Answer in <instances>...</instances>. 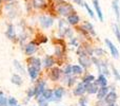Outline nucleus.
Returning a JSON list of instances; mask_svg holds the SVG:
<instances>
[{
  "label": "nucleus",
  "mask_w": 120,
  "mask_h": 106,
  "mask_svg": "<svg viewBox=\"0 0 120 106\" xmlns=\"http://www.w3.org/2000/svg\"><path fill=\"white\" fill-rule=\"evenodd\" d=\"M57 11H58L59 14L63 15V16H70L71 13L74 12V8L71 4L66 3V2H61L57 6Z\"/></svg>",
  "instance_id": "obj_1"
},
{
  "label": "nucleus",
  "mask_w": 120,
  "mask_h": 106,
  "mask_svg": "<svg viewBox=\"0 0 120 106\" xmlns=\"http://www.w3.org/2000/svg\"><path fill=\"white\" fill-rule=\"evenodd\" d=\"M40 23H41V25L43 28H49L51 27V25H53V19L51 18V17H48V16H41L40 17Z\"/></svg>",
  "instance_id": "obj_2"
},
{
  "label": "nucleus",
  "mask_w": 120,
  "mask_h": 106,
  "mask_svg": "<svg viewBox=\"0 0 120 106\" xmlns=\"http://www.w3.org/2000/svg\"><path fill=\"white\" fill-rule=\"evenodd\" d=\"M105 44L108 45V47L110 48V50H111V53H112V55L114 56V57L118 58V57H119V52H118V50H117L116 47H115L114 45L112 44V42H111L110 39H108V38H106V39H105Z\"/></svg>",
  "instance_id": "obj_3"
},
{
  "label": "nucleus",
  "mask_w": 120,
  "mask_h": 106,
  "mask_svg": "<svg viewBox=\"0 0 120 106\" xmlns=\"http://www.w3.org/2000/svg\"><path fill=\"white\" fill-rule=\"evenodd\" d=\"M27 63H30V66L36 68L37 70H40V67H41V62H40L39 58L37 57H30L27 59Z\"/></svg>",
  "instance_id": "obj_4"
},
{
  "label": "nucleus",
  "mask_w": 120,
  "mask_h": 106,
  "mask_svg": "<svg viewBox=\"0 0 120 106\" xmlns=\"http://www.w3.org/2000/svg\"><path fill=\"white\" fill-rule=\"evenodd\" d=\"M44 86H45V83H44L43 81L40 82V83L38 84L37 86H36V88H35V96L36 97H39V96H41V94L43 93Z\"/></svg>",
  "instance_id": "obj_5"
},
{
  "label": "nucleus",
  "mask_w": 120,
  "mask_h": 106,
  "mask_svg": "<svg viewBox=\"0 0 120 106\" xmlns=\"http://www.w3.org/2000/svg\"><path fill=\"white\" fill-rule=\"evenodd\" d=\"M36 50H37L36 45L34 44V42H31V44H29L25 47V54H26V55H32V54H34L36 52Z\"/></svg>",
  "instance_id": "obj_6"
},
{
  "label": "nucleus",
  "mask_w": 120,
  "mask_h": 106,
  "mask_svg": "<svg viewBox=\"0 0 120 106\" xmlns=\"http://www.w3.org/2000/svg\"><path fill=\"white\" fill-rule=\"evenodd\" d=\"M85 91H86V90H85V85L83 83H80V84H78L76 89L74 90V94H76V96H81V94H83Z\"/></svg>",
  "instance_id": "obj_7"
},
{
  "label": "nucleus",
  "mask_w": 120,
  "mask_h": 106,
  "mask_svg": "<svg viewBox=\"0 0 120 106\" xmlns=\"http://www.w3.org/2000/svg\"><path fill=\"white\" fill-rule=\"evenodd\" d=\"M85 90H86L89 93H96L98 91V87L96 84L94 83H90L85 85Z\"/></svg>",
  "instance_id": "obj_8"
},
{
  "label": "nucleus",
  "mask_w": 120,
  "mask_h": 106,
  "mask_svg": "<svg viewBox=\"0 0 120 106\" xmlns=\"http://www.w3.org/2000/svg\"><path fill=\"white\" fill-rule=\"evenodd\" d=\"M116 99H117V94L115 93V92H110L105 98V102L108 103V104L112 105L116 102Z\"/></svg>",
  "instance_id": "obj_9"
},
{
  "label": "nucleus",
  "mask_w": 120,
  "mask_h": 106,
  "mask_svg": "<svg viewBox=\"0 0 120 106\" xmlns=\"http://www.w3.org/2000/svg\"><path fill=\"white\" fill-rule=\"evenodd\" d=\"M60 76V70L58 68H53L50 72V77L52 81H57Z\"/></svg>",
  "instance_id": "obj_10"
},
{
  "label": "nucleus",
  "mask_w": 120,
  "mask_h": 106,
  "mask_svg": "<svg viewBox=\"0 0 120 106\" xmlns=\"http://www.w3.org/2000/svg\"><path fill=\"white\" fill-rule=\"evenodd\" d=\"M79 63H80L83 67H89L90 65H91V59H90L86 55L83 54V55H81L80 57H79Z\"/></svg>",
  "instance_id": "obj_11"
},
{
  "label": "nucleus",
  "mask_w": 120,
  "mask_h": 106,
  "mask_svg": "<svg viewBox=\"0 0 120 106\" xmlns=\"http://www.w3.org/2000/svg\"><path fill=\"white\" fill-rule=\"evenodd\" d=\"M92 1H93V4L96 8V12H97V14H98V17H99V19L102 21L103 20V15H102V11L99 6V2H98V0H92Z\"/></svg>",
  "instance_id": "obj_12"
},
{
  "label": "nucleus",
  "mask_w": 120,
  "mask_h": 106,
  "mask_svg": "<svg viewBox=\"0 0 120 106\" xmlns=\"http://www.w3.org/2000/svg\"><path fill=\"white\" fill-rule=\"evenodd\" d=\"M113 8H114L115 14H116L117 20H120V10H119V4H118V0H113Z\"/></svg>",
  "instance_id": "obj_13"
},
{
  "label": "nucleus",
  "mask_w": 120,
  "mask_h": 106,
  "mask_svg": "<svg viewBox=\"0 0 120 106\" xmlns=\"http://www.w3.org/2000/svg\"><path fill=\"white\" fill-rule=\"evenodd\" d=\"M38 73H39V70H37L36 68H34V67H32V66L29 67V74H30V76L32 77V80H35L36 77H37Z\"/></svg>",
  "instance_id": "obj_14"
},
{
  "label": "nucleus",
  "mask_w": 120,
  "mask_h": 106,
  "mask_svg": "<svg viewBox=\"0 0 120 106\" xmlns=\"http://www.w3.org/2000/svg\"><path fill=\"white\" fill-rule=\"evenodd\" d=\"M68 21L71 23V25H76V23H78V21H79V17L77 16L76 14H72L68 17Z\"/></svg>",
  "instance_id": "obj_15"
},
{
  "label": "nucleus",
  "mask_w": 120,
  "mask_h": 106,
  "mask_svg": "<svg viewBox=\"0 0 120 106\" xmlns=\"http://www.w3.org/2000/svg\"><path fill=\"white\" fill-rule=\"evenodd\" d=\"M98 93H97V97H98V99H103L104 97L108 94V88L106 87H102V88H100L99 90H98Z\"/></svg>",
  "instance_id": "obj_16"
},
{
  "label": "nucleus",
  "mask_w": 120,
  "mask_h": 106,
  "mask_svg": "<svg viewBox=\"0 0 120 106\" xmlns=\"http://www.w3.org/2000/svg\"><path fill=\"white\" fill-rule=\"evenodd\" d=\"M53 64H54V58H53L52 56H46V57L44 58V67H45V68H49V67L53 66Z\"/></svg>",
  "instance_id": "obj_17"
},
{
  "label": "nucleus",
  "mask_w": 120,
  "mask_h": 106,
  "mask_svg": "<svg viewBox=\"0 0 120 106\" xmlns=\"http://www.w3.org/2000/svg\"><path fill=\"white\" fill-rule=\"evenodd\" d=\"M12 83L13 84H15V85H20L22 82H21V77H20V75H18V74H14L12 76Z\"/></svg>",
  "instance_id": "obj_18"
},
{
  "label": "nucleus",
  "mask_w": 120,
  "mask_h": 106,
  "mask_svg": "<svg viewBox=\"0 0 120 106\" xmlns=\"http://www.w3.org/2000/svg\"><path fill=\"white\" fill-rule=\"evenodd\" d=\"M53 96V91L51 89H44L43 93H42V97H43L45 100H50Z\"/></svg>",
  "instance_id": "obj_19"
},
{
  "label": "nucleus",
  "mask_w": 120,
  "mask_h": 106,
  "mask_svg": "<svg viewBox=\"0 0 120 106\" xmlns=\"http://www.w3.org/2000/svg\"><path fill=\"white\" fill-rule=\"evenodd\" d=\"M95 80V77H94V75H91V74H89V75H86V76H84L83 77V81H82V83L83 84H90V83H93V81Z\"/></svg>",
  "instance_id": "obj_20"
},
{
  "label": "nucleus",
  "mask_w": 120,
  "mask_h": 106,
  "mask_svg": "<svg viewBox=\"0 0 120 106\" xmlns=\"http://www.w3.org/2000/svg\"><path fill=\"white\" fill-rule=\"evenodd\" d=\"M63 93H64V90L62 89V88H57L54 91V96H55V98H57V99H61Z\"/></svg>",
  "instance_id": "obj_21"
},
{
  "label": "nucleus",
  "mask_w": 120,
  "mask_h": 106,
  "mask_svg": "<svg viewBox=\"0 0 120 106\" xmlns=\"http://www.w3.org/2000/svg\"><path fill=\"white\" fill-rule=\"evenodd\" d=\"M98 84L101 85L102 87H105L106 84H108V81H106V79L103 75H99V77H98Z\"/></svg>",
  "instance_id": "obj_22"
},
{
  "label": "nucleus",
  "mask_w": 120,
  "mask_h": 106,
  "mask_svg": "<svg viewBox=\"0 0 120 106\" xmlns=\"http://www.w3.org/2000/svg\"><path fill=\"white\" fill-rule=\"evenodd\" d=\"M6 36H8V38H11V39L15 36V32H14V29H13L12 25H8V32H6Z\"/></svg>",
  "instance_id": "obj_23"
},
{
  "label": "nucleus",
  "mask_w": 120,
  "mask_h": 106,
  "mask_svg": "<svg viewBox=\"0 0 120 106\" xmlns=\"http://www.w3.org/2000/svg\"><path fill=\"white\" fill-rule=\"evenodd\" d=\"M45 4L44 0H34V6L35 8H42Z\"/></svg>",
  "instance_id": "obj_24"
},
{
  "label": "nucleus",
  "mask_w": 120,
  "mask_h": 106,
  "mask_svg": "<svg viewBox=\"0 0 120 106\" xmlns=\"http://www.w3.org/2000/svg\"><path fill=\"white\" fill-rule=\"evenodd\" d=\"M72 72L75 73V74H80V73H82V69H81V67H79V66H73Z\"/></svg>",
  "instance_id": "obj_25"
},
{
  "label": "nucleus",
  "mask_w": 120,
  "mask_h": 106,
  "mask_svg": "<svg viewBox=\"0 0 120 106\" xmlns=\"http://www.w3.org/2000/svg\"><path fill=\"white\" fill-rule=\"evenodd\" d=\"M113 29H114V33H115V35H116V38L118 39V42L120 44V30H119V28L114 25H113Z\"/></svg>",
  "instance_id": "obj_26"
},
{
  "label": "nucleus",
  "mask_w": 120,
  "mask_h": 106,
  "mask_svg": "<svg viewBox=\"0 0 120 106\" xmlns=\"http://www.w3.org/2000/svg\"><path fill=\"white\" fill-rule=\"evenodd\" d=\"M0 106H8V100L3 97L2 92H0Z\"/></svg>",
  "instance_id": "obj_27"
},
{
  "label": "nucleus",
  "mask_w": 120,
  "mask_h": 106,
  "mask_svg": "<svg viewBox=\"0 0 120 106\" xmlns=\"http://www.w3.org/2000/svg\"><path fill=\"white\" fill-rule=\"evenodd\" d=\"M84 28H85V29H86L89 32H91V33L93 34V35L95 34V31H94V28H93V25H92L91 23L85 22V23H84Z\"/></svg>",
  "instance_id": "obj_28"
},
{
  "label": "nucleus",
  "mask_w": 120,
  "mask_h": 106,
  "mask_svg": "<svg viewBox=\"0 0 120 106\" xmlns=\"http://www.w3.org/2000/svg\"><path fill=\"white\" fill-rule=\"evenodd\" d=\"M38 102H39V105L40 106H48V103H46V100L42 97V98H40L39 100H38Z\"/></svg>",
  "instance_id": "obj_29"
},
{
  "label": "nucleus",
  "mask_w": 120,
  "mask_h": 106,
  "mask_svg": "<svg viewBox=\"0 0 120 106\" xmlns=\"http://www.w3.org/2000/svg\"><path fill=\"white\" fill-rule=\"evenodd\" d=\"M35 96V88H31V89L27 91V97L29 98H31V97Z\"/></svg>",
  "instance_id": "obj_30"
},
{
  "label": "nucleus",
  "mask_w": 120,
  "mask_h": 106,
  "mask_svg": "<svg viewBox=\"0 0 120 106\" xmlns=\"http://www.w3.org/2000/svg\"><path fill=\"white\" fill-rule=\"evenodd\" d=\"M64 73L65 74H70V73H72V67L71 66H68L65 69H64Z\"/></svg>",
  "instance_id": "obj_31"
},
{
  "label": "nucleus",
  "mask_w": 120,
  "mask_h": 106,
  "mask_svg": "<svg viewBox=\"0 0 120 106\" xmlns=\"http://www.w3.org/2000/svg\"><path fill=\"white\" fill-rule=\"evenodd\" d=\"M84 5H85V8H86V10H87V12H89V14L91 15V17H93V16H94V13H93V11H92L91 8H90V6L87 5L86 3H84Z\"/></svg>",
  "instance_id": "obj_32"
},
{
  "label": "nucleus",
  "mask_w": 120,
  "mask_h": 106,
  "mask_svg": "<svg viewBox=\"0 0 120 106\" xmlns=\"http://www.w3.org/2000/svg\"><path fill=\"white\" fill-rule=\"evenodd\" d=\"M113 71H114V74H115V76H116L117 79H118L119 81H120V74H119V72H118V71H117L116 69H115V67H113Z\"/></svg>",
  "instance_id": "obj_33"
},
{
  "label": "nucleus",
  "mask_w": 120,
  "mask_h": 106,
  "mask_svg": "<svg viewBox=\"0 0 120 106\" xmlns=\"http://www.w3.org/2000/svg\"><path fill=\"white\" fill-rule=\"evenodd\" d=\"M73 1H74L75 3L79 4V5H82V1H81V0H73Z\"/></svg>",
  "instance_id": "obj_34"
},
{
  "label": "nucleus",
  "mask_w": 120,
  "mask_h": 106,
  "mask_svg": "<svg viewBox=\"0 0 120 106\" xmlns=\"http://www.w3.org/2000/svg\"><path fill=\"white\" fill-rule=\"evenodd\" d=\"M111 106H117V105H115V104H112V105H111Z\"/></svg>",
  "instance_id": "obj_35"
},
{
  "label": "nucleus",
  "mask_w": 120,
  "mask_h": 106,
  "mask_svg": "<svg viewBox=\"0 0 120 106\" xmlns=\"http://www.w3.org/2000/svg\"><path fill=\"white\" fill-rule=\"evenodd\" d=\"M17 106H21V105H17Z\"/></svg>",
  "instance_id": "obj_36"
},
{
  "label": "nucleus",
  "mask_w": 120,
  "mask_h": 106,
  "mask_svg": "<svg viewBox=\"0 0 120 106\" xmlns=\"http://www.w3.org/2000/svg\"><path fill=\"white\" fill-rule=\"evenodd\" d=\"M8 1H10V0H8Z\"/></svg>",
  "instance_id": "obj_37"
},
{
  "label": "nucleus",
  "mask_w": 120,
  "mask_h": 106,
  "mask_svg": "<svg viewBox=\"0 0 120 106\" xmlns=\"http://www.w3.org/2000/svg\"><path fill=\"white\" fill-rule=\"evenodd\" d=\"M0 2H1V0H0Z\"/></svg>",
  "instance_id": "obj_38"
}]
</instances>
